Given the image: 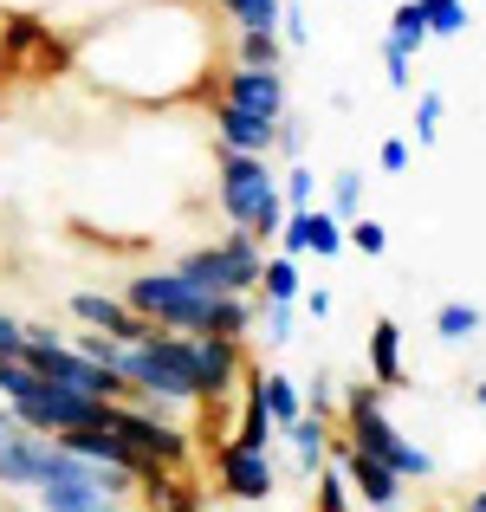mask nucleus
<instances>
[{"label":"nucleus","instance_id":"1","mask_svg":"<svg viewBox=\"0 0 486 512\" xmlns=\"http://www.w3.org/2000/svg\"><path fill=\"white\" fill-rule=\"evenodd\" d=\"M337 428H344V441H350V448L376 454V461H383L389 474H402V480H435V474H441V461H435V454H428L422 441H409L396 422H389L383 389H376L370 376H357V383H344V389H337Z\"/></svg>","mask_w":486,"mask_h":512},{"label":"nucleus","instance_id":"2","mask_svg":"<svg viewBox=\"0 0 486 512\" xmlns=\"http://www.w3.org/2000/svg\"><path fill=\"white\" fill-rule=\"evenodd\" d=\"M214 201H221L227 227H247L253 240H279L286 227V195H279V169L266 156H240L214 143Z\"/></svg>","mask_w":486,"mask_h":512},{"label":"nucleus","instance_id":"3","mask_svg":"<svg viewBox=\"0 0 486 512\" xmlns=\"http://www.w3.org/2000/svg\"><path fill=\"white\" fill-rule=\"evenodd\" d=\"M124 376L156 409H195V338L188 331H143V344L124 350Z\"/></svg>","mask_w":486,"mask_h":512},{"label":"nucleus","instance_id":"4","mask_svg":"<svg viewBox=\"0 0 486 512\" xmlns=\"http://www.w3.org/2000/svg\"><path fill=\"white\" fill-rule=\"evenodd\" d=\"M260 266H266V247L247 234V227H227L221 240H208V247L175 253V273L195 279V286H208V292H260Z\"/></svg>","mask_w":486,"mask_h":512},{"label":"nucleus","instance_id":"5","mask_svg":"<svg viewBox=\"0 0 486 512\" xmlns=\"http://www.w3.org/2000/svg\"><path fill=\"white\" fill-rule=\"evenodd\" d=\"M111 428L130 441V448L143 454V461H156L162 474H182L188 461H195V441H188V428H175V415H162L156 402H117L111 409Z\"/></svg>","mask_w":486,"mask_h":512},{"label":"nucleus","instance_id":"6","mask_svg":"<svg viewBox=\"0 0 486 512\" xmlns=\"http://www.w3.org/2000/svg\"><path fill=\"white\" fill-rule=\"evenodd\" d=\"M111 409H117V402L78 396V389H59V383H46V376L13 402L20 428H39V435H65V428H111Z\"/></svg>","mask_w":486,"mask_h":512},{"label":"nucleus","instance_id":"7","mask_svg":"<svg viewBox=\"0 0 486 512\" xmlns=\"http://www.w3.org/2000/svg\"><path fill=\"white\" fill-rule=\"evenodd\" d=\"M214 487L240 506H273L279 493V467L273 448H240V441H214Z\"/></svg>","mask_w":486,"mask_h":512},{"label":"nucleus","instance_id":"8","mask_svg":"<svg viewBox=\"0 0 486 512\" xmlns=\"http://www.w3.org/2000/svg\"><path fill=\"white\" fill-rule=\"evenodd\" d=\"M208 98L234 104V111H247V117H266V124H279V117L292 111L286 72H266V65H221V78H214Z\"/></svg>","mask_w":486,"mask_h":512},{"label":"nucleus","instance_id":"9","mask_svg":"<svg viewBox=\"0 0 486 512\" xmlns=\"http://www.w3.org/2000/svg\"><path fill=\"white\" fill-rule=\"evenodd\" d=\"M65 467L59 435H39V428H20V435L0 441V493H39L52 474Z\"/></svg>","mask_w":486,"mask_h":512},{"label":"nucleus","instance_id":"10","mask_svg":"<svg viewBox=\"0 0 486 512\" xmlns=\"http://www.w3.org/2000/svg\"><path fill=\"white\" fill-rule=\"evenodd\" d=\"M247 344L240 338H195V409L234 402L247 389Z\"/></svg>","mask_w":486,"mask_h":512},{"label":"nucleus","instance_id":"11","mask_svg":"<svg viewBox=\"0 0 486 512\" xmlns=\"http://www.w3.org/2000/svg\"><path fill=\"white\" fill-rule=\"evenodd\" d=\"M331 467L350 480L357 506H370V512H402V474H389V467L376 461V454L350 448V441H344V428L331 435Z\"/></svg>","mask_w":486,"mask_h":512},{"label":"nucleus","instance_id":"12","mask_svg":"<svg viewBox=\"0 0 486 512\" xmlns=\"http://www.w3.org/2000/svg\"><path fill=\"white\" fill-rule=\"evenodd\" d=\"M65 318L85 325V331H104V338H124V344H143V331H150L124 305V292H72V299H65Z\"/></svg>","mask_w":486,"mask_h":512},{"label":"nucleus","instance_id":"13","mask_svg":"<svg viewBox=\"0 0 486 512\" xmlns=\"http://www.w3.org/2000/svg\"><path fill=\"white\" fill-rule=\"evenodd\" d=\"M33 506L39 512H98L104 493H98V480H91V461H78V454L65 448V467L33 493Z\"/></svg>","mask_w":486,"mask_h":512},{"label":"nucleus","instance_id":"14","mask_svg":"<svg viewBox=\"0 0 486 512\" xmlns=\"http://www.w3.org/2000/svg\"><path fill=\"white\" fill-rule=\"evenodd\" d=\"M208 124H214V143H221V150H240V156H273V143H279V124L247 117L221 98H208Z\"/></svg>","mask_w":486,"mask_h":512},{"label":"nucleus","instance_id":"15","mask_svg":"<svg viewBox=\"0 0 486 512\" xmlns=\"http://www.w3.org/2000/svg\"><path fill=\"white\" fill-rule=\"evenodd\" d=\"M331 435H337V422H331V415H312V409H305L299 422L279 435L292 448V474H299L305 487H312V480L324 474V461H331Z\"/></svg>","mask_w":486,"mask_h":512},{"label":"nucleus","instance_id":"16","mask_svg":"<svg viewBox=\"0 0 486 512\" xmlns=\"http://www.w3.org/2000/svg\"><path fill=\"white\" fill-rule=\"evenodd\" d=\"M363 363H370V383L383 389H409V363H402V325L396 318H376L370 338H363Z\"/></svg>","mask_w":486,"mask_h":512},{"label":"nucleus","instance_id":"17","mask_svg":"<svg viewBox=\"0 0 486 512\" xmlns=\"http://www.w3.org/2000/svg\"><path fill=\"white\" fill-rule=\"evenodd\" d=\"M253 389H260V402H266V415H273L279 435L305 415V383L292 370H253Z\"/></svg>","mask_w":486,"mask_h":512},{"label":"nucleus","instance_id":"18","mask_svg":"<svg viewBox=\"0 0 486 512\" xmlns=\"http://www.w3.org/2000/svg\"><path fill=\"white\" fill-rule=\"evenodd\" d=\"M299 292H305L299 260H292V253H266V266H260V299L266 305H299Z\"/></svg>","mask_w":486,"mask_h":512},{"label":"nucleus","instance_id":"19","mask_svg":"<svg viewBox=\"0 0 486 512\" xmlns=\"http://www.w3.org/2000/svg\"><path fill=\"white\" fill-rule=\"evenodd\" d=\"M234 33H279V7L286 0H208Z\"/></svg>","mask_w":486,"mask_h":512},{"label":"nucleus","instance_id":"20","mask_svg":"<svg viewBox=\"0 0 486 512\" xmlns=\"http://www.w3.org/2000/svg\"><path fill=\"white\" fill-rule=\"evenodd\" d=\"M486 331V312L474 299H448V305H435V338L441 344H474Z\"/></svg>","mask_w":486,"mask_h":512},{"label":"nucleus","instance_id":"21","mask_svg":"<svg viewBox=\"0 0 486 512\" xmlns=\"http://www.w3.org/2000/svg\"><path fill=\"white\" fill-rule=\"evenodd\" d=\"M227 65H266V72H286V39H279V33H234Z\"/></svg>","mask_w":486,"mask_h":512},{"label":"nucleus","instance_id":"22","mask_svg":"<svg viewBox=\"0 0 486 512\" xmlns=\"http://www.w3.org/2000/svg\"><path fill=\"white\" fill-rule=\"evenodd\" d=\"M428 20V39H461L467 26H474V7L467 0H415Z\"/></svg>","mask_w":486,"mask_h":512},{"label":"nucleus","instance_id":"23","mask_svg":"<svg viewBox=\"0 0 486 512\" xmlns=\"http://www.w3.org/2000/svg\"><path fill=\"white\" fill-rule=\"evenodd\" d=\"M383 46H396V52H422L428 46V20H422V7H415V0H402L396 13H389V33H383Z\"/></svg>","mask_w":486,"mask_h":512},{"label":"nucleus","instance_id":"24","mask_svg":"<svg viewBox=\"0 0 486 512\" xmlns=\"http://www.w3.org/2000/svg\"><path fill=\"white\" fill-rule=\"evenodd\" d=\"M331 214H337V221H357V214H363V169L357 163H344L331 175Z\"/></svg>","mask_w":486,"mask_h":512},{"label":"nucleus","instance_id":"25","mask_svg":"<svg viewBox=\"0 0 486 512\" xmlns=\"http://www.w3.org/2000/svg\"><path fill=\"white\" fill-rule=\"evenodd\" d=\"M305 253H318V260H344V253H350L344 221H337L331 208H312V247H305Z\"/></svg>","mask_w":486,"mask_h":512},{"label":"nucleus","instance_id":"26","mask_svg":"<svg viewBox=\"0 0 486 512\" xmlns=\"http://www.w3.org/2000/svg\"><path fill=\"white\" fill-rule=\"evenodd\" d=\"M344 240H350V253H363V260H383V253H389V227L370 221V214L344 221Z\"/></svg>","mask_w":486,"mask_h":512},{"label":"nucleus","instance_id":"27","mask_svg":"<svg viewBox=\"0 0 486 512\" xmlns=\"http://www.w3.org/2000/svg\"><path fill=\"white\" fill-rule=\"evenodd\" d=\"M292 312H299V305H266V299H260V325H253V331H260L266 350H286V344H292V325H299Z\"/></svg>","mask_w":486,"mask_h":512},{"label":"nucleus","instance_id":"28","mask_svg":"<svg viewBox=\"0 0 486 512\" xmlns=\"http://www.w3.org/2000/svg\"><path fill=\"white\" fill-rule=\"evenodd\" d=\"M279 195H286V208H312V195H318V169L305 163H286V175H279Z\"/></svg>","mask_w":486,"mask_h":512},{"label":"nucleus","instance_id":"29","mask_svg":"<svg viewBox=\"0 0 486 512\" xmlns=\"http://www.w3.org/2000/svg\"><path fill=\"white\" fill-rule=\"evenodd\" d=\"M441 111H448L441 91H422V98H415V143H422V150H435V143H441Z\"/></svg>","mask_w":486,"mask_h":512},{"label":"nucleus","instance_id":"30","mask_svg":"<svg viewBox=\"0 0 486 512\" xmlns=\"http://www.w3.org/2000/svg\"><path fill=\"white\" fill-rule=\"evenodd\" d=\"M312 493H318V512H350V506H357V493H350V480L337 474L331 461H324V474L312 480Z\"/></svg>","mask_w":486,"mask_h":512},{"label":"nucleus","instance_id":"31","mask_svg":"<svg viewBox=\"0 0 486 512\" xmlns=\"http://www.w3.org/2000/svg\"><path fill=\"white\" fill-rule=\"evenodd\" d=\"M305 247H312V208H286V227H279V253L305 260Z\"/></svg>","mask_w":486,"mask_h":512},{"label":"nucleus","instance_id":"32","mask_svg":"<svg viewBox=\"0 0 486 512\" xmlns=\"http://www.w3.org/2000/svg\"><path fill=\"white\" fill-rule=\"evenodd\" d=\"M279 39H286V52H299L305 39H312V20H305L299 0H286V7H279Z\"/></svg>","mask_w":486,"mask_h":512},{"label":"nucleus","instance_id":"33","mask_svg":"<svg viewBox=\"0 0 486 512\" xmlns=\"http://www.w3.org/2000/svg\"><path fill=\"white\" fill-rule=\"evenodd\" d=\"M409 163H415V143H409V137H383L376 169H383V175H409Z\"/></svg>","mask_w":486,"mask_h":512},{"label":"nucleus","instance_id":"34","mask_svg":"<svg viewBox=\"0 0 486 512\" xmlns=\"http://www.w3.org/2000/svg\"><path fill=\"white\" fill-rule=\"evenodd\" d=\"M305 409H312V415H331V422H337V383H331L324 370H312V383H305Z\"/></svg>","mask_w":486,"mask_h":512},{"label":"nucleus","instance_id":"35","mask_svg":"<svg viewBox=\"0 0 486 512\" xmlns=\"http://www.w3.org/2000/svg\"><path fill=\"white\" fill-rule=\"evenodd\" d=\"M299 150H305V117H299V111H286V117H279V143H273V156L299 163Z\"/></svg>","mask_w":486,"mask_h":512},{"label":"nucleus","instance_id":"36","mask_svg":"<svg viewBox=\"0 0 486 512\" xmlns=\"http://www.w3.org/2000/svg\"><path fill=\"white\" fill-rule=\"evenodd\" d=\"M20 350H26V318L0 305V357H20Z\"/></svg>","mask_w":486,"mask_h":512},{"label":"nucleus","instance_id":"37","mask_svg":"<svg viewBox=\"0 0 486 512\" xmlns=\"http://www.w3.org/2000/svg\"><path fill=\"white\" fill-rule=\"evenodd\" d=\"M383 85H389V91H409V85H415V72H409V52L383 46Z\"/></svg>","mask_w":486,"mask_h":512},{"label":"nucleus","instance_id":"38","mask_svg":"<svg viewBox=\"0 0 486 512\" xmlns=\"http://www.w3.org/2000/svg\"><path fill=\"white\" fill-rule=\"evenodd\" d=\"M299 299H305V312H312V325H324V318H331V286H312V292H299Z\"/></svg>","mask_w":486,"mask_h":512},{"label":"nucleus","instance_id":"39","mask_svg":"<svg viewBox=\"0 0 486 512\" xmlns=\"http://www.w3.org/2000/svg\"><path fill=\"white\" fill-rule=\"evenodd\" d=\"M7 435H20V415H13L7 402H0V441H7Z\"/></svg>","mask_w":486,"mask_h":512},{"label":"nucleus","instance_id":"40","mask_svg":"<svg viewBox=\"0 0 486 512\" xmlns=\"http://www.w3.org/2000/svg\"><path fill=\"white\" fill-rule=\"evenodd\" d=\"M461 512H486V480H480L474 493H467V506H461Z\"/></svg>","mask_w":486,"mask_h":512},{"label":"nucleus","instance_id":"41","mask_svg":"<svg viewBox=\"0 0 486 512\" xmlns=\"http://www.w3.org/2000/svg\"><path fill=\"white\" fill-rule=\"evenodd\" d=\"M474 402H480V409H486V376H480V383H474Z\"/></svg>","mask_w":486,"mask_h":512},{"label":"nucleus","instance_id":"42","mask_svg":"<svg viewBox=\"0 0 486 512\" xmlns=\"http://www.w3.org/2000/svg\"><path fill=\"white\" fill-rule=\"evenodd\" d=\"M415 512H454V506H415Z\"/></svg>","mask_w":486,"mask_h":512},{"label":"nucleus","instance_id":"43","mask_svg":"<svg viewBox=\"0 0 486 512\" xmlns=\"http://www.w3.org/2000/svg\"><path fill=\"white\" fill-rule=\"evenodd\" d=\"M208 512H227V506H208Z\"/></svg>","mask_w":486,"mask_h":512}]
</instances>
